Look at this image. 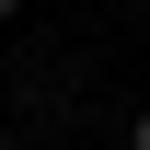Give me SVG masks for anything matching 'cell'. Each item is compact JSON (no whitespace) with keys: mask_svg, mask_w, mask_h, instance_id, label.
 I'll use <instances>...</instances> for the list:
<instances>
[{"mask_svg":"<svg viewBox=\"0 0 150 150\" xmlns=\"http://www.w3.org/2000/svg\"><path fill=\"white\" fill-rule=\"evenodd\" d=\"M12 12H23V0H0V23H12Z\"/></svg>","mask_w":150,"mask_h":150,"instance_id":"2","label":"cell"},{"mask_svg":"<svg viewBox=\"0 0 150 150\" xmlns=\"http://www.w3.org/2000/svg\"><path fill=\"white\" fill-rule=\"evenodd\" d=\"M127 150H150V115H139V127H127Z\"/></svg>","mask_w":150,"mask_h":150,"instance_id":"1","label":"cell"},{"mask_svg":"<svg viewBox=\"0 0 150 150\" xmlns=\"http://www.w3.org/2000/svg\"><path fill=\"white\" fill-rule=\"evenodd\" d=\"M0 150H23V139H0Z\"/></svg>","mask_w":150,"mask_h":150,"instance_id":"3","label":"cell"}]
</instances>
